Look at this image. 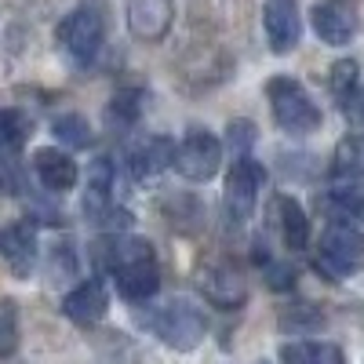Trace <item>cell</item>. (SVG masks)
Instances as JSON below:
<instances>
[{"label": "cell", "instance_id": "cell-1", "mask_svg": "<svg viewBox=\"0 0 364 364\" xmlns=\"http://www.w3.org/2000/svg\"><path fill=\"white\" fill-rule=\"evenodd\" d=\"M95 262L113 273V284L120 299L146 302L161 288V266L154 255V245L142 237H106L95 245Z\"/></svg>", "mask_w": 364, "mask_h": 364}, {"label": "cell", "instance_id": "cell-2", "mask_svg": "<svg viewBox=\"0 0 364 364\" xmlns=\"http://www.w3.org/2000/svg\"><path fill=\"white\" fill-rule=\"evenodd\" d=\"M266 99H269L273 120H277L281 132L310 135V132L321 128V106L310 99V91L302 87V80H295L288 73H277L266 84Z\"/></svg>", "mask_w": 364, "mask_h": 364}, {"label": "cell", "instance_id": "cell-3", "mask_svg": "<svg viewBox=\"0 0 364 364\" xmlns=\"http://www.w3.org/2000/svg\"><path fill=\"white\" fill-rule=\"evenodd\" d=\"M149 331L171 350L178 353H190L204 343V331H208V321H204V310L193 306L190 299H171L164 302L161 310L149 314Z\"/></svg>", "mask_w": 364, "mask_h": 364}, {"label": "cell", "instance_id": "cell-4", "mask_svg": "<svg viewBox=\"0 0 364 364\" xmlns=\"http://www.w3.org/2000/svg\"><path fill=\"white\" fill-rule=\"evenodd\" d=\"M364 266V237L353 223H331L321 233L317 248V273H324L328 281H343Z\"/></svg>", "mask_w": 364, "mask_h": 364}, {"label": "cell", "instance_id": "cell-5", "mask_svg": "<svg viewBox=\"0 0 364 364\" xmlns=\"http://www.w3.org/2000/svg\"><path fill=\"white\" fill-rule=\"evenodd\" d=\"M58 44L77 63H91L106 41V15L99 4H77L63 22H58Z\"/></svg>", "mask_w": 364, "mask_h": 364}, {"label": "cell", "instance_id": "cell-6", "mask_svg": "<svg viewBox=\"0 0 364 364\" xmlns=\"http://www.w3.org/2000/svg\"><path fill=\"white\" fill-rule=\"evenodd\" d=\"M223 164V142L208 128H190L175 149V171L190 182H208Z\"/></svg>", "mask_w": 364, "mask_h": 364}, {"label": "cell", "instance_id": "cell-7", "mask_svg": "<svg viewBox=\"0 0 364 364\" xmlns=\"http://www.w3.org/2000/svg\"><path fill=\"white\" fill-rule=\"evenodd\" d=\"M262 182H266V168L255 161V157H237L230 175H226V215L233 223H245L255 204H259V193H262Z\"/></svg>", "mask_w": 364, "mask_h": 364}, {"label": "cell", "instance_id": "cell-8", "mask_svg": "<svg viewBox=\"0 0 364 364\" xmlns=\"http://www.w3.org/2000/svg\"><path fill=\"white\" fill-rule=\"evenodd\" d=\"M262 26H266V41L273 55H288L299 37H302V18L295 0H266L262 8Z\"/></svg>", "mask_w": 364, "mask_h": 364}, {"label": "cell", "instance_id": "cell-9", "mask_svg": "<svg viewBox=\"0 0 364 364\" xmlns=\"http://www.w3.org/2000/svg\"><path fill=\"white\" fill-rule=\"evenodd\" d=\"M0 259L8 262L15 277H29L37 266V226L33 223H8L0 230Z\"/></svg>", "mask_w": 364, "mask_h": 364}, {"label": "cell", "instance_id": "cell-10", "mask_svg": "<svg viewBox=\"0 0 364 364\" xmlns=\"http://www.w3.org/2000/svg\"><path fill=\"white\" fill-rule=\"evenodd\" d=\"M171 22H175L171 0H128V29L135 41H142V44L164 41Z\"/></svg>", "mask_w": 364, "mask_h": 364}, {"label": "cell", "instance_id": "cell-11", "mask_svg": "<svg viewBox=\"0 0 364 364\" xmlns=\"http://www.w3.org/2000/svg\"><path fill=\"white\" fill-rule=\"evenodd\" d=\"M33 175L48 193H66L77 186V161L58 146H41L33 154Z\"/></svg>", "mask_w": 364, "mask_h": 364}, {"label": "cell", "instance_id": "cell-12", "mask_svg": "<svg viewBox=\"0 0 364 364\" xmlns=\"http://www.w3.org/2000/svg\"><path fill=\"white\" fill-rule=\"evenodd\" d=\"M106 310H109V291H106V284L102 281H84V284H77L66 299H63V314L73 321V324H99L102 317H106Z\"/></svg>", "mask_w": 364, "mask_h": 364}, {"label": "cell", "instance_id": "cell-13", "mask_svg": "<svg viewBox=\"0 0 364 364\" xmlns=\"http://www.w3.org/2000/svg\"><path fill=\"white\" fill-rule=\"evenodd\" d=\"M128 168L139 182L154 178L168 168H175V139L168 135H149L146 142H139L132 154H128Z\"/></svg>", "mask_w": 364, "mask_h": 364}, {"label": "cell", "instance_id": "cell-14", "mask_svg": "<svg viewBox=\"0 0 364 364\" xmlns=\"http://www.w3.org/2000/svg\"><path fill=\"white\" fill-rule=\"evenodd\" d=\"M273 223H277L281 240L291 252H302L310 245V219H306V211H302V204L295 197L281 193L277 200H273Z\"/></svg>", "mask_w": 364, "mask_h": 364}, {"label": "cell", "instance_id": "cell-15", "mask_svg": "<svg viewBox=\"0 0 364 364\" xmlns=\"http://www.w3.org/2000/svg\"><path fill=\"white\" fill-rule=\"evenodd\" d=\"M310 22H314V33H317L324 44H331V48L350 44L353 33H357V26H353V18L346 15V8L331 4V0H324V4H314V8H310Z\"/></svg>", "mask_w": 364, "mask_h": 364}, {"label": "cell", "instance_id": "cell-16", "mask_svg": "<svg viewBox=\"0 0 364 364\" xmlns=\"http://www.w3.org/2000/svg\"><path fill=\"white\" fill-rule=\"evenodd\" d=\"M109 204H113V161L109 157H95L87 164V186H84L87 219H95L99 211H106Z\"/></svg>", "mask_w": 364, "mask_h": 364}, {"label": "cell", "instance_id": "cell-17", "mask_svg": "<svg viewBox=\"0 0 364 364\" xmlns=\"http://www.w3.org/2000/svg\"><path fill=\"white\" fill-rule=\"evenodd\" d=\"M200 288H204V295H208L211 302H215V306H223V310L245 306V299H248L245 281H240L233 269H226V266H219V269H208L204 277H200Z\"/></svg>", "mask_w": 364, "mask_h": 364}, {"label": "cell", "instance_id": "cell-18", "mask_svg": "<svg viewBox=\"0 0 364 364\" xmlns=\"http://www.w3.org/2000/svg\"><path fill=\"white\" fill-rule=\"evenodd\" d=\"M331 178L343 186H357L364 178V139L360 135H346L336 154H331Z\"/></svg>", "mask_w": 364, "mask_h": 364}, {"label": "cell", "instance_id": "cell-19", "mask_svg": "<svg viewBox=\"0 0 364 364\" xmlns=\"http://www.w3.org/2000/svg\"><path fill=\"white\" fill-rule=\"evenodd\" d=\"M328 87H331V99L350 113V106L357 102V91H360V63L357 58H339L328 73Z\"/></svg>", "mask_w": 364, "mask_h": 364}, {"label": "cell", "instance_id": "cell-20", "mask_svg": "<svg viewBox=\"0 0 364 364\" xmlns=\"http://www.w3.org/2000/svg\"><path fill=\"white\" fill-rule=\"evenodd\" d=\"M281 364H346L336 343H288L281 346Z\"/></svg>", "mask_w": 364, "mask_h": 364}, {"label": "cell", "instance_id": "cell-21", "mask_svg": "<svg viewBox=\"0 0 364 364\" xmlns=\"http://www.w3.org/2000/svg\"><path fill=\"white\" fill-rule=\"evenodd\" d=\"M29 117L22 109H0V154H15L29 139Z\"/></svg>", "mask_w": 364, "mask_h": 364}, {"label": "cell", "instance_id": "cell-22", "mask_svg": "<svg viewBox=\"0 0 364 364\" xmlns=\"http://www.w3.org/2000/svg\"><path fill=\"white\" fill-rule=\"evenodd\" d=\"M51 135L70 146V149H84L91 142V128H87V120L80 113H63V117H55L51 120Z\"/></svg>", "mask_w": 364, "mask_h": 364}, {"label": "cell", "instance_id": "cell-23", "mask_svg": "<svg viewBox=\"0 0 364 364\" xmlns=\"http://www.w3.org/2000/svg\"><path fill=\"white\" fill-rule=\"evenodd\" d=\"M142 102H146V95L139 87H120L109 99V120L113 124H135L139 113H142Z\"/></svg>", "mask_w": 364, "mask_h": 364}, {"label": "cell", "instance_id": "cell-24", "mask_svg": "<svg viewBox=\"0 0 364 364\" xmlns=\"http://www.w3.org/2000/svg\"><path fill=\"white\" fill-rule=\"evenodd\" d=\"M18 350V306L11 299H0V360Z\"/></svg>", "mask_w": 364, "mask_h": 364}, {"label": "cell", "instance_id": "cell-25", "mask_svg": "<svg viewBox=\"0 0 364 364\" xmlns=\"http://www.w3.org/2000/svg\"><path fill=\"white\" fill-rule=\"evenodd\" d=\"M324 324V314L310 302H295V306L281 310V328L284 331H310V328H321Z\"/></svg>", "mask_w": 364, "mask_h": 364}, {"label": "cell", "instance_id": "cell-26", "mask_svg": "<svg viewBox=\"0 0 364 364\" xmlns=\"http://www.w3.org/2000/svg\"><path fill=\"white\" fill-rule=\"evenodd\" d=\"M255 139H259V132H255L252 120H230L226 124V146L233 149L237 157H248V149L255 146Z\"/></svg>", "mask_w": 364, "mask_h": 364}, {"label": "cell", "instance_id": "cell-27", "mask_svg": "<svg viewBox=\"0 0 364 364\" xmlns=\"http://www.w3.org/2000/svg\"><path fill=\"white\" fill-rule=\"evenodd\" d=\"M266 273H269V288H277V291H284V288L295 284L291 266H273V262H266Z\"/></svg>", "mask_w": 364, "mask_h": 364}]
</instances>
